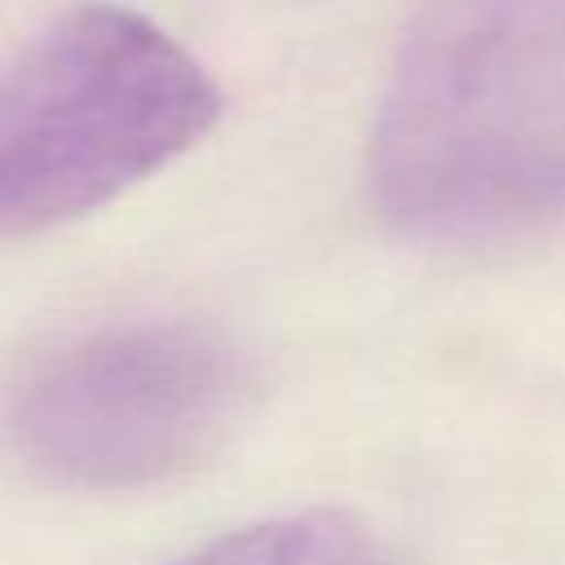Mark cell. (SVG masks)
Wrapping results in <instances>:
<instances>
[{
	"mask_svg": "<svg viewBox=\"0 0 565 565\" xmlns=\"http://www.w3.org/2000/svg\"><path fill=\"white\" fill-rule=\"evenodd\" d=\"M366 190L419 238L565 216V0H419L384 79Z\"/></svg>",
	"mask_w": 565,
	"mask_h": 565,
	"instance_id": "6da1fadb",
	"label": "cell"
},
{
	"mask_svg": "<svg viewBox=\"0 0 565 565\" xmlns=\"http://www.w3.org/2000/svg\"><path fill=\"white\" fill-rule=\"evenodd\" d=\"M216 115L207 71L150 18L115 4L62 13L0 66V243L110 203Z\"/></svg>",
	"mask_w": 565,
	"mask_h": 565,
	"instance_id": "7a4b0ae2",
	"label": "cell"
},
{
	"mask_svg": "<svg viewBox=\"0 0 565 565\" xmlns=\"http://www.w3.org/2000/svg\"><path fill=\"white\" fill-rule=\"evenodd\" d=\"M252 366L177 318L110 322L26 358L0 433L22 468L71 490H137L207 463L247 415Z\"/></svg>",
	"mask_w": 565,
	"mask_h": 565,
	"instance_id": "3957f363",
	"label": "cell"
},
{
	"mask_svg": "<svg viewBox=\"0 0 565 565\" xmlns=\"http://www.w3.org/2000/svg\"><path fill=\"white\" fill-rule=\"evenodd\" d=\"M177 565H388V556L358 516L309 508L238 525Z\"/></svg>",
	"mask_w": 565,
	"mask_h": 565,
	"instance_id": "277c9868",
	"label": "cell"
}]
</instances>
